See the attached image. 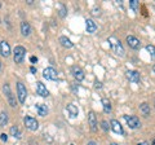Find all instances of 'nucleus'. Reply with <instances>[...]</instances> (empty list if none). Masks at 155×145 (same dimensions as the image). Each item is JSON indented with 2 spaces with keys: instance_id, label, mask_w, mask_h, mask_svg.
<instances>
[{
  "instance_id": "f257e3e1",
  "label": "nucleus",
  "mask_w": 155,
  "mask_h": 145,
  "mask_svg": "<svg viewBox=\"0 0 155 145\" xmlns=\"http://www.w3.org/2000/svg\"><path fill=\"white\" fill-rule=\"evenodd\" d=\"M25 55H26V49L23 48L22 46H17L13 51V59L16 64H22L23 59H25Z\"/></svg>"
},
{
  "instance_id": "f03ea898",
  "label": "nucleus",
  "mask_w": 155,
  "mask_h": 145,
  "mask_svg": "<svg viewBox=\"0 0 155 145\" xmlns=\"http://www.w3.org/2000/svg\"><path fill=\"white\" fill-rule=\"evenodd\" d=\"M3 91H4V95L7 96V100H8V103H9V105L11 106H16L17 105V101H16V97L13 96V93H12V91H11V87H9V84H4L3 86Z\"/></svg>"
},
{
  "instance_id": "7ed1b4c3",
  "label": "nucleus",
  "mask_w": 155,
  "mask_h": 145,
  "mask_svg": "<svg viewBox=\"0 0 155 145\" xmlns=\"http://www.w3.org/2000/svg\"><path fill=\"white\" fill-rule=\"evenodd\" d=\"M17 96H18V101L21 104H23L26 101L27 89H26V87L23 86V83H21V82H18L17 83Z\"/></svg>"
},
{
  "instance_id": "20e7f679",
  "label": "nucleus",
  "mask_w": 155,
  "mask_h": 145,
  "mask_svg": "<svg viewBox=\"0 0 155 145\" xmlns=\"http://www.w3.org/2000/svg\"><path fill=\"white\" fill-rule=\"evenodd\" d=\"M23 123H25V126L28 130H30V131H36V130L39 128V122L35 118L25 117V118H23Z\"/></svg>"
},
{
  "instance_id": "39448f33",
  "label": "nucleus",
  "mask_w": 155,
  "mask_h": 145,
  "mask_svg": "<svg viewBox=\"0 0 155 145\" xmlns=\"http://www.w3.org/2000/svg\"><path fill=\"white\" fill-rule=\"evenodd\" d=\"M124 119L127 124L129 126V128H138L141 123H140V119L136 117V115H124Z\"/></svg>"
},
{
  "instance_id": "423d86ee",
  "label": "nucleus",
  "mask_w": 155,
  "mask_h": 145,
  "mask_svg": "<svg viewBox=\"0 0 155 145\" xmlns=\"http://www.w3.org/2000/svg\"><path fill=\"white\" fill-rule=\"evenodd\" d=\"M43 76H44L47 80H57L58 74L53 67H47V69L43 70Z\"/></svg>"
},
{
  "instance_id": "0eeeda50",
  "label": "nucleus",
  "mask_w": 155,
  "mask_h": 145,
  "mask_svg": "<svg viewBox=\"0 0 155 145\" xmlns=\"http://www.w3.org/2000/svg\"><path fill=\"white\" fill-rule=\"evenodd\" d=\"M111 42H114V43H111V47H113V49L115 51V53L118 56H124V48L122 46V43H120V40H114V38H111L110 39Z\"/></svg>"
},
{
  "instance_id": "6e6552de",
  "label": "nucleus",
  "mask_w": 155,
  "mask_h": 145,
  "mask_svg": "<svg viewBox=\"0 0 155 145\" xmlns=\"http://www.w3.org/2000/svg\"><path fill=\"white\" fill-rule=\"evenodd\" d=\"M110 127H111V130H113L115 133H118V135H123V133H124L123 127H122V124H120L119 120L113 119V120L110 122Z\"/></svg>"
},
{
  "instance_id": "1a4fd4ad",
  "label": "nucleus",
  "mask_w": 155,
  "mask_h": 145,
  "mask_svg": "<svg viewBox=\"0 0 155 145\" xmlns=\"http://www.w3.org/2000/svg\"><path fill=\"white\" fill-rule=\"evenodd\" d=\"M0 53H2L3 57H9L11 55V47H9V43L3 40L0 43Z\"/></svg>"
},
{
  "instance_id": "9d476101",
  "label": "nucleus",
  "mask_w": 155,
  "mask_h": 145,
  "mask_svg": "<svg viewBox=\"0 0 155 145\" xmlns=\"http://www.w3.org/2000/svg\"><path fill=\"white\" fill-rule=\"evenodd\" d=\"M127 78L129 82H132V83H138L140 82V72L136 71V70H128L127 72Z\"/></svg>"
},
{
  "instance_id": "9b49d317",
  "label": "nucleus",
  "mask_w": 155,
  "mask_h": 145,
  "mask_svg": "<svg viewBox=\"0 0 155 145\" xmlns=\"http://www.w3.org/2000/svg\"><path fill=\"white\" fill-rule=\"evenodd\" d=\"M127 43H128V46L130 48H133V49H138V48L141 47V43H140V40L136 36H132V35L127 36Z\"/></svg>"
},
{
  "instance_id": "f8f14e48",
  "label": "nucleus",
  "mask_w": 155,
  "mask_h": 145,
  "mask_svg": "<svg viewBox=\"0 0 155 145\" xmlns=\"http://www.w3.org/2000/svg\"><path fill=\"white\" fill-rule=\"evenodd\" d=\"M72 75H74V78L78 80V82H81L84 79V71L80 69V67H78V66H72Z\"/></svg>"
},
{
  "instance_id": "ddd939ff",
  "label": "nucleus",
  "mask_w": 155,
  "mask_h": 145,
  "mask_svg": "<svg viewBox=\"0 0 155 145\" xmlns=\"http://www.w3.org/2000/svg\"><path fill=\"white\" fill-rule=\"evenodd\" d=\"M36 93L39 96H41V97H47L48 95H49V92H48L47 87L41 83V82H38L36 83Z\"/></svg>"
},
{
  "instance_id": "4468645a",
  "label": "nucleus",
  "mask_w": 155,
  "mask_h": 145,
  "mask_svg": "<svg viewBox=\"0 0 155 145\" xmlns=\"http://www.w3.org/2000/svg\"><path fill=\"white\" fill-rule=\"evenodd\" d=\"M88 123H89V126H91V130L93 132H96L97 131V118H96V114L93 113V112H91L89 114H88Z\"/></svg>"
},
{
  "instance_id": "2eb2a0df",
  "label": "nucleus",
  "mask_w": 155,
  "mask_h": 145,
  "mask_svg": "<svg viewBox=\"0 0 155 145\" xmlns=\"http://www.w3.org/2000/svg\"><path fill=\"white\" fill-rule=\"evenodd\" d=\"M21 32H22L23 36H28V35H30V34H31V26H30V23L26 22V21L21 22Z\"/></svg>"
},
{
  "instance_id": "dca6fc26",
  "label": "nucleus",
  "mask_w": 155,
  "mask_h": 145,
  "mask_svg": "<svg viewBox=\"0 0 155 145\" xmlns=\"http://www.w3.org/2000/svg\"><path fill=\"white\" fill-rule=\"evenodd\" d=\"M85 27H87V31L89 34H94L97 30V25L93 20H87L85 21Z\"/></svg>"
},
{
  "instance_id": "f3484780",
  "label": "nucleus",
  "mask_w": 155,
  "mask_h": 145,
  "mask_svg": "<svg viewBox=\"0 0 155 145\" xmlns=\"http://www.w3.org/2000/svg\"><path fill=\"white\" fill-rule=\"evenodd\" d=\"M36 112L38 114L40 115V117H45V115L48 114V108H47V105L44 104H36Z\"/></svg>"
},
{
  "instance_id": "a211bd4d",
  "label": "nucleus",
  "mask_w": 155,
  "mask_h": 145,
  "mask_svg": "<svg viewBox=\"0 0 155 145\" xmlns=\"http://www.w3.org/2000/svg\"><path fill=\"white\" fill-rule=\"evenodd\" d=\"M66 110L69 112V114H70V117H72V118H75L78 114H79V110H78V108L74 105V104H69L66 106Z\"/></svg>"
},
{
  "instance_id": "6ab92c4d",
  "label": "nucleus",
  "mask_w": 155,
  "mask_h": 145,
  "mask_svg": "<svg viewBox=\"0 0 155 145\" xmlns=\"http://www.w3.org/2000/svg\"><path fill=\"white\" fill-rule=\"evenodd\" d=\"M60 43H61V46L65 47V48H72L74 47V43H72L69 38H66V36H61L60 38Z\"/></svg>"
},
{
  "instance_id": "aec40b11",
  "label": "nucleus",
  "mask_w": 155,
  "mask_h": 145,
  "mask_svg": "<svg viewBox=\"0 0 155 145\" xmlns=\"http://www.w3.org/2000/svg\"><path fill=\"white\" fill-rule=\"evenodd\" d=\"M140 112H141V114L143 117H149L150 115V105L146 103H142L140 105Z\"/></svg>"
},
{
  "instance_id": "412c9836",
  "label": "nucleus",
  "mask_w": 155,
  "mask_h": 145,
  "mask_svg": "<svg viewBox=\"0 0 155 145\" xmlns=\"http://www.w3.org/2000/svg\"><path fill=\"white\" fill-rule=\"evenodd\" d=\"M8 114L5 112H2L0 113V127H5V126L8 124Z\"/></svg>"
},
{
  "instance_id": "4be33fe9",
  "label": "nucleus",
  "mask_w": 155,
  "mask_h": 145,
  "mask_svg": "<svg viewBox=\"0 0 155 145\" xmlns=\"http://www.w3.org/2000/svg\"><path fill=\"white\" fill-rule=\"evenodd\" d=\"M11 135L14 139H19V137H21V131L18 130L17 126H12V127H11Z\"/></svg>"
},
{
  "instance_id": "5701e85b",
  "label": "nucleus",
  "mask_w": 155,
  "mask_h": 145,
  "mask_svg": "<svg viewBox=\"0 0 155 145\" xmlns=\"http://www.w3.org/2000/svg\"><path fill=\"white\" fill-rule=\"evenodd\" d=\"M102 106H104V112L107 114L111 112V104L107 99H102Z\"/></svg>"
},
{
  "instance_id": "b1692460",
  "label": "nucleus",
  "mask_w": 155,
  "mask_h": 145,
  "mask_svg": "<svg viewBox=\"0 0 155 145\" xmlns=\"http://www.w3.org/2000/svg\"><path fill=\"white\" fill-rule=\"evenodd\" d=\"M146 51L150 53V56H151L153 59H155V47L154 46H147L146 47Z\"/></svg>"
},
{
  "instance_id": "393cba45",
  "label": "nucleus",
  "mask_w": 155,
  "mask_h": 145,
  "mask_svg": "<svg viewBox=\"0 0 155 145\" xmlns=\"http://www.w3.org/2000/svg\"><path fill=\"white\" fill-rule=\"evenodd\" d=\"M129 7L133 9V11H137L138 9V2L137 0H130L129 2Z\"/></svg>"
},
{
  "instance_id": "a878e982",
  "label": "nucleus",
  "mask_w": 155,
  "mask_h": 145,
  "mask_svg": "<svg viewBox=\"0 0 155 145\" xmlns=\"http://www.w3.org/2000/svg\"><path fill=\"white\" fill-rule=\"evenodd\" d=\"M60 16L61 17H65L66 16V8H65V5H61L60 7Z\"/></svg>"
},
{
  "instance_id": "bb28decb",
  "label": "nucleus",
  "mask_w": 155,
  "mask_h": 145,
  "mask_svg": "<svg viewBox=\"0 0 155 145\" xmlns=\"http://www.w3.org/2000/svg\"><path fill=\"white\" fill-rule=\"evenodd\" d=\"M101 124H102V128H104V131H109V123L106 122V120H102V122H101Z\"/></svg>"
},
{
  "instance_id": "cd10ccee",
  "label": "nucleus",
  "mask_w": 155,
  "mask_h": 145,
  "mask_svg": "<svg viewBox=\"0 0 155 145\" xmlns=\"http://www.w3.org/2000/svg\"><path fill=\"white\" fill-rule=\"evenodd\" d=\"M0 139H2L3 141H7V140H8V135L7 133H2V135H0Z\"/></svg>"
},
{
  "instance_id": "c85d7f7f",
  "label": "nucleus",
  "mask_w": 155,
  "mask_h": 145,
  "mask_svg": "<svg viewBox=\"0 0 155 145\" xmlns=\"http://www.w3.org/2000/svg\"><path fill=\"white\" fill-rule=\"evenodd\" d=\"M94 87H96V88H98V89H100V88H102V83L97 80V82H96V86H94Z\"/></svg>"
},
{
  "instance_id": "c756f323",
  "label": "nucleus",
  "mask_w": 155,
  "mask_h": 145,
  "mask_svg": "<svg viewBox=\"0 0 155 145\" xmlns=\"http://www.w3.org/2000/svg\"><path fill=\"white\" fill-rule=\"evenodd\" d=\"M92 13H93V14H94V16H100V9H97V8H94V9H93V12H92Z\"/></svg>"
},
{
  "instance_id": "7c9ffc66",
  "label": "nucleus",
  "mask_w": 155,
  "mask_h": 145,
  "mask_svg": "<svg viewBox=\"0 0 155 145\" xmlns=\"http://www.w3.org/2000/svg\"><path fill=\"white\" fill-rule=\"evenodd\" d=\"M30 61L32 62V64H35V62L38 61V59H36V57H35V56H31V57H30Z\"/></svg>"
},
{
  "instance_id": "2f4dec72",
  "label": "nucleus",
  "mask_w": 155,
  "mask_h": 145,
  "mask_svg": "<svg viewBox=\"0 0 155 145\" xmlns=\"http://www.w3.org/2000/svg\"><path fill=\"white\" fill-rule=\"evenodd\" d=\"M30 71L32 72V74H36V69H35L34 66H31V67H30Z\"/></svg>"
},
{
  "instance_id": "473e14b6",
  "label": "nucleus",
  "mask_w": 155,
  "mask_h": 145,
  "mask_svg": "<svg viewBox=\"0 0 155 145\" xmlns=\"http://www.w3.org/2000/svg\"><path fill=\"white\" fill-rule=\"evenodd\" d=\"M87 145H97V144H96L94 141H89V143H88V144H87Z\"/></svg>"
},
{
  "instance_id": "72a5a7b5",
  "label": "nucleus",
  "mask_w": 155,
  "mask_h": 145,
  "mask_svg": "<svg viewBox=\"0 0 155 145\" xmlns=\"http://www.w3.org/2000/svg\"><path fill=\"white\" fill-rule=\"evenodd\" d=\"M138 145H149V144H147V143H146V141H142V143H140V144H138Z\"/></svg>"
},
{
  "instance_id": "f704fd0d",
  "label": "nucleus",
  "mask_w": 155,
  "mask_h": 145,
  "mask_svg": "<svg viewBox=\"0 0 155 145\" xmlns=\"http://www.w3.org/2000/svg\"><path fill=\"white\" fill-rule=\"evenodd\" d=\"M151 145H155V139L153 140V144H151Z\"/></svg>"
},
{
  "instance_id": "c9c22d12",
  "label": "nucleus",
  "mask_w": 155,
  "mask_h": 145,
  "mask_svg": "<svg viewBox=\"0 0 155 145\" xmlns=\"http://www.w3.org/2000/svg\"><path fill=\"white\" fill-rule=\"evenodd\" d=\"M0 70H2V61H0Z\"/></svg>"
},
{
  "instance_id": "e433bc0d",
  "label": "nucleus",
  "mask_w": 155,
  "mask_h": 145,
  "mask_svg": "<svg viewBox=\"0 0 155 145\" xmlns=\"http://www.w3.org/2000/svg\"><path fill=\"white\" fill-rule=\"evenodd\" d=\"M153 69H154V72H155V65H154V67H153Z\"/></svg>"
},
{
  "instance_id": "4c0bfd02",
  "label": "nucleus",
  "mask_w": 155,
  "mask_h": 145,
  "mask_svg": "<svg viewBox=\"0 0 155 145\" xmlns=\"http://www.w3.org/2000/svg\"><path fill=\"white\" fill-rule=\"evenodd\" d=\"M110 145H118V144H110Z\"/></svg>"
},
{
  "instance_id": "58836bf2",
  "label": "nucleus",
  "mask_w": 155,
  "mask_h": 145,
  "mask_svg": "<svg viewBox=\"0 0 155 145\" xmlns=\"http://www.w3.org/2000/svg\"><path fill=\"white\" fill-rule=\"evenodd\" d=\"M0 8H2V4H0Z\"/></svg>"
},
{
  "instance_id": "ea45409f",
  "label": "nucleus",
  "mask_w": 155,
  "mask_h": 145,
  "mask_svg": "<svg viewBox=\"0 0 155 145\" xmlns=\"http://www.w3.org/2000/svg\"><path fill=\"white\" fill-rule=\"evenodd\" d=\"M0 23H2V21H0Z\"/></svg>"
}]
</instances>
